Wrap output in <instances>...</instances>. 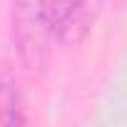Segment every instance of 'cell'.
<instances>
[{"label":"cell","mask_w":127,"mask_h":127,"mask_svg":"<svg viewBox=\"0 0 127 127\" xmlns=\"http://www.w3.org/2000/svg\"><path fill=\"white\" fill-rule=\"evenodd\" d=\"M13 37L25 65L30 70L42 67L52 40L42 15V0H13Z\"/></svg>","instance_id":"7a4b0ae2"},{"label":"cell","mask_w":127,"mask_h":127,"mask_svg":"<svg viewBox=\"0 0 127 127\" xmlns=\"http://www.w3.org/2000/svg\"><path fill=\"white\" fill-rule=\"evenodd\" d=\"M23 110L25 107L15 77L0 67V125H25L28 117Z\"/></svg>","instance_id":"3957f363"},{"label":"cell","mask_w":127,"mask_h":127,"mask_svg":"<svg viewBox=\"0 0 127 127\" xmlns=\"http://www.w3.org/2000/svg\"><path fill=\"white\" fill-rule=\"evenodd\" d=\"M105 0H42V15L52 40L80 45L95 28Z\"/></svg>","instance_id":"6da1fadb"}]
</instances>
